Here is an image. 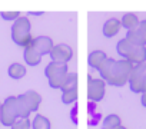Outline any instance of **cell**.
I'll return each mask as SVG.
<instances>
[{
  "label": "cell",
  "instance_id": "6da1fadb",
  "mask_svg": "<svg viewBox=\"0 0 146 129\" xmlns=\"http://www.w3.org/2000/svg\"><path fill=\"white\" fill-rule=\"evenodd\" d=\"M132 70H133V64L130 62H127L126 59L115 60L112 72H110L109 78L105 80V83H109V85L116 86V88H122L127 83Z\"/></svg>",
  "mask_w": 146,
  "mask_h": 129
},
{
  "label": "cell",
  "instance_id": "9c48e42d",
  "mask_svg": "<svg viewBox=\"0 0 146 129\" xmlns=\"http://www.w3.org/2000/svg\"><path fill=\"white\" fill-rule=\"evenodd\" d=\"M126 60L130 62L133 66L146 63V46H133L130 53L127 55Z\"/></svg>",
  "mask_w": 146,
  "mask_h": 129
},
{
  "label": "cell",
  "instance_id": "9a60e30c",
  "mask_svg": "<svg viewBox=\"0 0 146 129\" xmlns=\"http://www.w3.org/2000/svg\"><path fill=\"white\" fill-rule=\"evenodd\" d=\"M139 22H140V20L137 19V16H136L135 13H125V15L122 16V19H120V26L125 27V29L129 32V30L137 29Z\"/></svg>",
  "mask_w": 146,
  "mask_h": 129
},
{
  "label": "cell",
  "instance_id": "5bb4252c",
  "mask_svg": "<svg viewBox=\"0 0 146 129\" xmlns=\"http://www.w3.org/2000/svg\"><path fill=\"white\" fill-rule=\"evenodd\" d=\"M23 57H25V62L29 66H37V64L42 62V56L32 47V46H27L23 52Z\"/></svg>",
  "mask_w": 146,
  "mask_h": 129
},
{
  "label": "cell",
  "instance_id": "7402d4cb",
  "mask_svg": "<svg viewBox=\"0 0 146 129\" xmlns=\"http://www.w3.org/2000/svg\"><path fill=\"white\" fill-rule=\"evenodd\" d=\"M120 125H122L120 118L116 113H110V115H108L103 119V129H115V128H117Z\"/></svg>",
  "mask_w": 146,
  "mask_h": 129
},
{
  "label": "cell",
  "instance_id": "f546056e",
  "mask_svg": "<svg viewBox=\"0 0 146 129\" xmlns=\"http://www.w3.org/2000/svg\"><path fill=\"white\" fill-rule=\"evenodd\" d=\"M0 109H2V103H0Z\"/></svg>",
  "mask_w": 146,
  "mask_h": 129
},
{
  "label": "cell",
  "instance_id": "7a4b0ae2",
  "mask_svg": "<svg viewBox=\"0 0 146 129\" xmlns=\"http://www.w3.org/2000/svg\"><path fill=\"white\" fill-rule=\"evenodd\" d=\"M30 29H32L30 20L26 16H20L12 25V39H13V42L17 46L25 47V49L27 46H30L32 40H33V36L30 35Z\"/></svg>",
  "mask_w": 146,
  "mask_h": 129
},
{
  "label": "cell",
  "instance_id": "e0dca14e",
  "mask_svg": "<svg viewBox=\"0 0 146 129\" xmlns=\"http://www.w3.org/2000/svg\"><path fill=\"white\" fill-rule=\"evenodd\" d=\"M78 89V73L75 72H67L64 83L62 86V92H69V90H75Z\"/></svg>",
  "mask_w": 146,
  "mask_h": 129
},
{
  "label": "cell",
  "instance_id": "2e32d148",
  "mask_svg": "<svg viewBox=\"0 0 146 129\" xmlns=\"http://www.w3.org/2000/svg\"><path fill=\"white\" fill-rule=\"evenodd\" d=\"M16 112H17L19 119H29V116L32 113L27 103H26V100L23 99V95L16 96Z\"/></svg>",
  "mask_w": 146,
  "mask_h": 129
},
{
  "label": "cell",
  "instance_id": "f1b7e54d",
  "mask_svg": "<svg viewBox=\"0 0 146 129\" xmlns=\"http://www.w3.org/2000/svg\"><path fill=\"white\" fill-rule=\"evenodd\" d=\"M115 129H126V128H125V126H122V125H120V126H117V128H115Z\"/></svg>",
  "mask_w": 146,
  "mask_h": 129
},
{
  "label": "cell",
  "instance_id": "8fae6325",
  "mask_svg": "<svg viewBox=\"0 0 146 129\" xmlns=\"http://www.w3.org/2000/svg\"><path fill=\"white\" fill-rule=\"evenodd\" d=\"M22 95H23V99L26 100L30 112H36L39 109L40 103H42V96L36 90H27V92H25Z\"/></svg>",
  "mask_w": 146,
  "mask_h": 129
},
{
  "label": "cell",
  "instance_id": "44dd1931",
  "mask_svg": "<svg viewBox=\"0 0 146 129\" xmlns=\"http://www.w3.org/2000/svg\"><path fill=\"white\" fill-rule=\"evenodd\" d=\"M113 64H115V59H112V57H108V59L100 64V68H99L98 70H99V73H100V76H102V80H106V79L109 78Z\"/></svg>",
  "mask_w": 146,
  "mask_h": 129
},
{
  "label": "cell",
  "instance_id": "4dcf8cb0",
  "mask_svg": "<svg viewBox=\"0 0 146 129\" xmlns=\"http://www.w3.org/2000/svg\"><path fill=\"white\" fill-rule=\"evenodd\" d=\"M102 129H103V128H102Z\"/></svg>",
  "mask_w": 146,
  "mask_h": 129
},
{
  "label": "cell",
  "instance_id": "52a82bcc",
  "mask_svg": "<svg viewBox=\"0 0 146 129\" xmlns=\"http://www.w3.org/2000/svg\"><path fill=\"white\" fill-rule=\"evenodd\" d=\"M40 56H44V55H49L50 50L53 49V40L49 37V36H37V37H33L32 40V45H30Z\"/></svg>",
  "mask_w": 146,
  "mask_h": 129
},
{
  "label": "cell",
  "instance_id": "d6986e66",
  "mask_svg": "<svg viewBox=\"0 0 146 129\" xmlns=\"http://www.w3.org/2000/svg\"><path fill=\"white\" fill-rule=\"evenodd\" d=\"M132 47H133V45H132L126 37H123V39H120V40L117 42V45H116V52H117V55H119L120 57L126 59L127 55L130 53Z\"/></svg>",
  "mask_w": 146,
  "mask_h": 129
},
{
  "label": "cell",
  "instance_id": "4316f807",
  "mask_svg": "<svg viewBox=\"0 0 146 129\" xmlns=\"http://www.w3.org/2000/svg\"><path fill=\"white\" fill-rule=\"evenodd\" d=\"M137 29L146 35V19H145V20H142V22H139V26H137Z\"/></svg>",
  "mask_w": 146,
  "mask_h": 129
},
{
  "label": "cell",
  "instance_id": "8992f818",
  "mask_svg": "<svg viewBox=\"0 0 146 129\" xmlns=\"http://www.w3.org/2000/svg\"><path fill=\"white\" fill-rule=\"evenodd\" d=\"M49 55H50V57H52V62H57V63H64V64H67V63L72 60V57H73V49H72L69 45L60 43V45H54Z\"/></svg>",
  "mask_w": 146,
  "mask_h": 129
},
{
  "label": "cell",
  "instance_id": "4fadbf2b",
  "mask_svg": "<svg viewBox=\"0 0 146 129\" xmlns=\"http://www.w3.org/2000/svg\"><path fill=\"white\" fill-rule=\"evenodd\" d=\"M126 39L133 45V46H146V35L140 32L139 29L129 30L126 33Z\"/></svg>",
  "mask_w": 146,
  "mask_h": 129
},
{
  "label": "cell",
  "instance_id": "603a6c76",
  "mask_svg": "<svg viewBox=\"0 0 146 129\" xmlns=\"http://www.w3.org/2000/svg\"><path fill=\"white\" fill-rule=\"evenodd\" d=\"M78 99V89L75 90H69V92H62V102L64 105H72L75 103Z\"/></svg>",
  "mask_w": 146,
  "mask_h": 129
},
{
  "label": "cell",
  "instance_id": "83f0119b",
  "mask_svg": "<svg viewBox=\"0 0 146 129\" xmlns=\"http://www.w3.org/2000/svg\"><path fill=\"white\" fill-rule=\"evenodd\" d=\"M140 103H142V106L146 108V90L142 92V95H140Z\"/></svg>",
  "mask_w": 146,
  "mask_h": 129
},
{
  "label": "cell",
  "instance_id": "7c38bea8",
  "mask_svg": "<svg viewBox=\"0 0 146 129\" xmlns=\"http://www.w3.org/2000/svg\"><path fill=\"white\" fill-rule=\"evenodd\" d=\"M108 59V56H106V53L103 52V50H93V52H90L89 53V56H88V64L92 68V69H99L100 68V64L105 62Z\"/></svg>",
  "mask_w": 146,
  "mask_h": 129
},
{
  "label": "cell",
  "instance_id": "484cf974",
  "mask_svg": "<svg viewBox=\"0 0 146 129\" xmlns=\"http://www.w3.org/2000/svg\"><path fill=\"white\" fill-rule=\"evenodd\" d=\"M3 20H9V22H15L20 17V12H2L0 13Z\"/></svg>",
  "mask_w": 146,
  "mask_h": 129
},
{
  "label": "cell",
  "instance_id": "cb8c5ba5",
  "mask_svg": "<svg viewBox=\"0 0 146 129\" xmlns=\"http://www.w3.org/2000/svg\"><path fill=\"white\" fill-rule=\"evenodd\" d=\"M67 75V73H66ZM66 75H62V76H57L54 79H50L49 80V86L52 89H62L63 83H64V79H66Z\"/></svg>",
  "mask_w": 146,
  "mask_h": 129
},
{
  "label": "cell",
  "instance_id": "ffe728a7",
  "mask_svg": "<svg viewBox=\"0 0 146 129\" xmlns=\"http://www.w3.org/2000/svg\"><path fill=\"white\" fill-rule=\"evenodd\" d=\"M30 126L32 129H52L50 120L43 115H36L35 119L30 122Z\"/></svg>",
  "mask_w": 146,
  "mask_h": 129
},
{
  "label": "cell",
  "instance_id": "30bf717a",
  "mask_svg": "<svg viewBox=\"0 0 146 129\" xmlns=\"http://www.w3.org/2000/svg\"><path fill=\"white\" fill-rule=\"evenodd\" d=\"M120 27H122V26H120V20H119V19H116V17L108 19V20L105 22V25H103V29H102L103 36H105V37H113L115 35L119 33Z\"/></svg>",
  "mask_w": 146,
  "mask_h": 129
},
{
  "label": "cell",
  "instance_id": "ac0fdd59",
  "mask_svg": "<svg viewBox=\"0 0 146 129\" xmlns=\"http://www.w3.org/2000/svg\"><path fill=\"white\" fill-rule=\"evenodd\" d=\"M7 75L12 79H22L26 76V68L22 63H12L7 69Z\"/></svg>",
  "mask_w": 146,
  "mask_h": 129
},
{
  "label": "cell",
  "instance_id": "5b68a950",
  "mask_svg": "<svg viewBox=\"0 0 146 129\" xmlns=\"http://www.w3.org/2000/svg\"><path fill=\"white\" fill-rule=\"evenodd\" d=\"M106 93V83L102 79H96L89 76L88 78V98L92 102H100Z\"/></svg>",
  "mask_w": 146,
  "mask_h": 129
},
{
  "label": "cell",
  "instance_id": "ba28073f",
  "mask_svg": "<svg viewBox=\"0 0 146 129\" xmlns=\"http://www.w3.org/2000/svg\"><path fill=\"white\" fill-rule=\"evenodd\" d=\"M69 70H67V64L64 63H57V62H50L46 69H44V76L47 78V80L50 79H54L57 76H62V75H66Z\"/></svg>",
  "mask_w": 146,
  "mask_h": 129
},
{
  "label": "cell",
  "instance_id": "d4e9b609",
  "mask_svg": "<svg viewBox=\"0 0 146 129\" xmlns=\"http://www.w3.org/2000/svg\"><path fill=\"white\" fill-rule=\"evenodd\" d=\"M30 120L29 119H16V122L10 126V129H30Z\"/></svg>",
  "mask_w": 146,
  "mask_h": 129
},
{
  "label": "cell",
  "instance_id": "277c9868",
  "mask_svg": "<svg viewBox=\"0 0 146 129\" xmlns=\"http://www.w3.org/2000/svg\"><path fill=\"white\" fill-rule=\"evenodd\" d=\"M17 112H16V96H9L5 99L0 109V123L5 126H12L16 122Z\"/></svg>",
  "mask_w": 146,
  "mask_h": 129
},
{
  "label": "cell",
  "instance_id": "3957f363",
  "mask_svg": "<svg viewBox=\"0 0 146 129\" xmlns=\"http://www.w3.org/2000/svg\"><path fill=\"white\" fill-rule=\"evenodd\" d=\"M129 88L135 93H142L146 90V63L136 64L129 76Z\"/></svg>",
  "mask_w": 146,
  "mask_h": 129
}]
</instances>
